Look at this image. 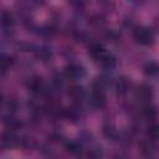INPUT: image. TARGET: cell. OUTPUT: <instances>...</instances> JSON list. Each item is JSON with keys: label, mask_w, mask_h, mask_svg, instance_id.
Wrapping results in <instances>:
<instances>
[{"label": "cell", "mask_w": 159, "mask_h": 159, "mask_svg": "<svg viewBox=\"0 0 159 159\" xmlns=\"http://www.w3.org/2000/svg\"><path fill=\"white\" fill-rule=\"evenodd\" d=\"M91 103L97 108L103 107L106 104V89L93 86L92 94H91Z\"/></svg>", "instance_id": "obj_4"}, {"label": "cell", "mask_w": 159, "mask_h": 159, "mask_svg": "<svg viewBox=\"0 0 159 159\" xmlns=\"http://www.w3.org/2000/svg\"><path fill=\"white\" fill-rule=\"evenodd\" d=\"M88 53H89V56H91L94 61H98V62H101V61L108 55L107 50H106L102 45H99V43H93V45H91L89 48H88Z\"/></svg>", "instance_id": "obj_6"}, {"label": "cell", "mask_w": 159, "mask_h": 159, "mask_svg": "<svg viewBox=\"0 0 159 159\" xmlns=\"http://www.w3.org/2000/svg\"><path fill=\"white\" fill-rule=\"evenodd\" d=\"M65 75L71 81H80L86 76V70L78 63H70L65 68Z\"/></svg>", "instance_id": "obj_2"}, {"label": "cell", "mask_w": 159, "mask_h": 159, "mask_svg": "<svg viewBox=\"0 0 159 159\" xmlns=\"http://www.w3.org/2000/svg\"><path fill=\"white\" fill-rule=\"evenodd\" d=\"M29 89L34 94H40L45 91V82L41 77H34L29 83Z\"/></svg>", "instance_id": "obj_8"}, {"label": "cell", "mask_w": 159, "mask_h": 159, "mask_svg": "<svg viewBox=\"0 0 159 159\" xmlns=\"http://www.w3.org/2000/svg\"><path fill=\"white\" fill-rule=\"evenodd\" d=\"M39 57H41L43 61H46L47 58L51 57V52H50L47 48H41L40 52H39Z\"/></svg>", "instance_id": "obj_20"}, {"label": "cell", "mask_w": 159, "mask_h": 159, "mask_svg": "<svg viewBox=\"0 0 159 159\" xmlns=\"http://www.w3.org/2000/svg\"><path fill=\"white\" fill-rule=\"evenodd\" d=\"M65 148L72 155H80V154H82V145L77 140H70V142H67Z\"/></svg>", "instance_id": "obj_13"}, {"label": "cell", "mask_w": 159, "mask_h": 159, "mask_svg": "<svg viewBox=\"0 0 159 159\" xmlns=\"http://www.w3.org/2000/svg\"><path fill=\"white\" fill-rule=\"evenodd\" d=\"M101 65H102L104 68H107V70H112V68L116 66V58H114L111 53H108V55L101 61Z\"/></svg>", "instance_id": "obj_19"}, {"label": "cell", "mask_w": 159, "mask_h": 159, "mask_svg": "<svg viewBox=\"0 0 159 159\" xmlns=\"http://www.w3.org/2000/svg\"><path fill=\"white\" fill-rule=\"evenodd\" d=\"M142 113H143V116H144L147 119H155V118L158 117V114H159V109H158L155 106L148 103V104H145V106L143 107Z\"/></svg>", "instance_id": "obj_12"}, {"label": "cell", "mask_w": 159, "mask_h": 159, "mask_svg": "<svg viewBox=\"0 0 159 159\" xmlns=\"http://www.w3.org/2000/svg\"><path fill=\"white\" fill-rule=\"evenodd\" d=\"M1 144L5 148H14L19 144V138L14 134V130H7L1 139Z\"/></svg>", "instance_id": "obj_9"}, {"label": "cell", "mask_w": 159, "mask_h": 159, "mask_svg": "<svg viewBox=\"0 0 159 159\" xmlns=\"http://www.w3.org/2000/svg\"><path fill=\"white\" fill-rule=\"evenodd\" d=\"M4 123H5V125H6V128H7L9 130H16V129L21 125V123H20L17 119H15L10 113H9L7 117H5Z\"/></svg>", "instance_id": "obj_15"}, {"label": "cell", "mask_w": 159, "mask_h": 159, "mask_svg": "<svg viewBox=\"0 0 159 159\" xmlns=\"http://www.w3.org/2000/svg\"><path fill=\"white\" fill-rule=\"evenodd\" d=\"M14 63V60L11 56H7V55H2L1 56V71L2 73H5L7 70H10V67L12 66Z\"/></svg>", "instance_id": "obj_18"}, {"label": "cell", "mask_w": 159, "mask_h": 159, "mask_svg": "<svg viewBox=\"0 0 159 159\" xmlns=\"http://www.w3.org/2000/svg\"><path fill=\"white\" fill-rule=\"evenodd\" d=\"M159 152V147L155 144V140L148 139L140 143V153L144 157H155Z\"/></svg>", "instance_id": "obj_5"}, {"label": "cell", "mask_w": 159, "mask_h": 159, "mask_svg": "<svg viewBox=\"0 0 159 159\" xmlns=\"http://www.w3.org/2000/svg\"><path fill=\"white\" fill-rule=\"evenodd\" d=\"M63 113H65L66 118H67L68 120H72V122H76V120L80 119V117H81V112H80L77 108H75V107H71V108L65 109Z\"/></svg>", "instance_id": "obj_16"}, {"label": "cell", "mask_w": 159, "mask_h": 159, "mask_svg": "<svg viewBox=\"0 0 159 159\" xmlns=\"http://www.w3.org/2000/svg\"><path fill=\"white\" fill-rule=\"evenodd\" d=\"M1 24H2L4 29H10L14 25L12 15L9 11H2V14H1Z\"/></svg>", "instance_id": "obj_17"}, {"label": "cell", "mask_w": 159, "mask_h": 159, "mask_svg": "<svg viewBox=\"0 0 159 159\" xmlns=\"http://www.w3.org/2000/svg\"><path fill=\"white\" fill-rule=\"evenodd\" d=\"M153 94H154L153 88L147 83L139 84L135 88V92H134L135 99L139 101V102H143V103H149V101L153 98Z\"/></svg>", "instance_id": "obj_3"}, {"label": "cell", "mask_w": 159, "mask_h": 159, "mask_svg": "<svg viewBox=\"0 0 159 159\" xmlns=\"http://www.w3.org/2000/svg\"><path fill=\"white\" fill-rule=\"evenodd\" d=\"M67 94L73 101H77L78 102V101H82L84 98V89H83V87H81L78 84H73V86H71L68 88Z\"/></svg>", "instance_id": "obj_10"}, {"label": "cell", "mask_w": 159, "mask_h": 159, "mask_svg": "<svg viewBox=\"0 0 159 159\" xmlns=\"http://www.w3.org/2000/svg\"><path fill=\"white\" fill-rule=\"evenodd\" d=\"M144 73L149 78H158L159 77V63L158 62H148L144 66Z\"/></svg>", "instance_id": "obj_11"}, {"label": "cell", "mask_w": 159, "mask_h": 159, "mask_svg": "<svg viewBox=\"0 0 159 159\" xmlns=\"http://www.w3.org/2000/svg\"><path fill=\"white\" fill-rule=\"evenodd\" d=\"M133 36H134V40L143 46H150L155 41L153 30H150L149 27H144V26L137 27L133 32Z\"/></svg>", "instance_id": "obj_1"}, {"label": "cell", "mask_w": 159, "mask_h": 159, "mask_svg": "<svg viewBox=\"0 0 159 159\" xmlns=\"http://www.w3.org/2000/svg\"><path fill=\"white\" fill-rule=\"evenodd\" d=\"M132 87V82L128 77H120L116 84V93L117 96H125Z\"/></svg>", "instance_id": "obj_7"}, {"label": "cell", "mask_w": 159, "mask_h": 159, "mask_svg": "<svg viewBox=\"0 0 159 159\" xmlns=\"http://www.w3.org/2000/svg\"><path fill=\"white\" fill-rule=\"evenodd\" d=\"M147 134L149 139L155 140V142L159 140V123H152L147 129Z\"/></svg>", "instance_id": "obj_14"}]
</instances>
